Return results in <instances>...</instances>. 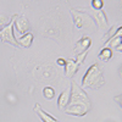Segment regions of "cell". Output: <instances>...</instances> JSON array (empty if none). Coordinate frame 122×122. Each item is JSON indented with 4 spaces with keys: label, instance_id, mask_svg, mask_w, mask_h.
<instances>
[{
    "label": "cell",
    "instance_id": "21",
    "mask_svg": "<svg viewBox=\"0 0 122 122\" xmlns=\"http://www.w3.org/2000/svg\"><path fill=\"white\" fill-rule=\"evenodd\" d=\"M118 73H120V77L122 78V65H121V67L118 68Z\"/></svg>",
    "mask_w": 122,
    "mask_h": 122
},
{
    "label": "cell",
    "instance_id": "6",
    "mask_svg": "<svg viewBox=\"0 0 122 122\" xmlns=\"http://www.w3.org/2000/svg\"><path fill=\"white\" fill-rule=\"evenodd\" d=\"M15 28H16V32L20 37L25 36L26 33H28L27 30L29 29V22L28 20L23 16H18L16 17V21H15Z\"/></svg>",
    "mask_w": 122,
    "mask_h": 122
},
{
    "label": "cell",
    "instance_id": "11",
    "mask_svg": "<svg viewBox=\"0 0 122 122\" xmlns=\"http://www.w3.org/2000/svg\"><path fill=\"white\" fill-rule=\"evenodd\" d=\"M94 20H95V22L98 23L99 27H105V26H107V17H106V14H105L104 10L95 11V12H94Z\"/></svg>",
    "mask_w": 122,
    "mask_h": 122
},
{
    "label": "cell",
    "instance_id": "7",
    "mask_svg": "<svg viewBox=\"0 0 122 122\" xmlns=\"http://www.w3.org/2000/svg\"><path fill=\"white\" fill-rule=\"evenodd\" d=\"M90 44H92V39L89 37H83L81 38L78 42L76 43L75 45V53L78 55V54H82L84 51H88V49L90 48Z\"/></svg>",
    "mask_w": 122,
    "mask_h": 122
},
{
    "label": "cell",
    "instance_id": "15",
    "mask_svg": "<svg viewBox=\"0 0 122 122\" xmlns=\"http://www.w3.org/2000/svg\"><path fill=\"white\" fill-rule=\"evenodd\" d=\"M92 6H93V9H95V11L103 10L104 1H103V0H92Z\"/></svg>",
    "mask_w": 122,
    "mask_h": 122
},
{
    "label": "cell",
    "instance_id": "10",
    "mask_svg": "<svg viewBox=\"0 0 122 122\" xmlns=\"http://www.w3.org/2000/svg\"><path fill=\"white\" fill-rule=\"evenodd\" d=\"M78 68H79V65L76 62V60L67 59L66 60V65H65V76L66 77H72L73 75H76Z\"/></svg>",
    "mask_w": 122,
    "mask_h": 122
},
{
    "label": "cell",
    "instance_id": "16",
    "mask_svg": "<svg viewBox=\"0 0 122 122\" xmlns=\"http://www.w3.org/2000/svg\"><path fill=\"white\" fill-rule=\"evenodd\" d=\"M87 54H88V51H84V53H82V54H78V55H77V57H76V62H77L79 66H81V64H82L83 61H84Z\"/></svg>",
    "mask_w": 122,
    "mask_h": 122
},
{
    "label": "cell",
    "instance_id": "13",
    "mask_svg": "<svg viewBox=\"0 0 122 122\" xmlns=\"http://www.w3.org/2000/svg\"><path fill=\"white\" fill-rule=\"evenodd\" d=\"M111 57H112V50H111L110 48H103V49L100 50L99 59H100L101 61L106 62V61H109Z\"/></svg>",
    "mask_w": 122,
    "mask_h": 122
},
{
    "label": "cell",
    "instance_id": "14",
    "mask_svg": "<svg viewBox=\"0 0 122 122\" xmlns=\"http://www.w3.org/2000/svg\"><path fill=\"white\" fill-rule=\"evenodd\" d=\"M43 95H44L45 99L51 100V99L55 97V89H54L53 87H45V88L43 89Z\"/></svg>",
    "mask_w": 122,
    "mask_h": 122
},
{
    "label": "cell",
    "instance_id": "17",
    "mask_svg": "<svg viewBox=\"0 0 122 122\" xmlns=\"http://www.w3.org/2000/svg\"><path fill=\"white\" fill-rule=\"evenodd\" d=\"M112 38H122V26L118 27V28H116L115 33H114L112 37H111V39H112Z\"/></svg>",
    "mask_w": 122,
    "mask_h": 122
},
{
    "label": "cell",
    "instance_id": "12",
    "mask_svg": "<svg viewBox=\"0 0 122 122\" xmlns=\"http://www.w3.org/2000/svg\"><path fill=\"white\" fill-rule=\"evenodd\" d=\"M17 42H18V44L21 45V46L29 48L30 44H32V42H33V34L30 33V32H28V33H26L22 37H18L17 38Z\"/></svg>",
    "mask_w": 122,
    "mask_h": 122
},
{
    "label": "cell",
    "instance_id": "4",
    "mask_svg": "<svg viewBox=\"0 0 122 122\" xmlns=\"http://www.w3.org/2000/svg\"><path fill=\"white\" fill-rule=\"evenodd\" d=\"M71 15H72V20H73V23H75L76 28H83V27L87 28V27H90L93 25V18L82 11L72 9L71 10Z\"/></svg>",
    "mask_w": 122,
    "mask_h": 122
},
{
    "label": "cell",
    "instance_id": "1",
    "mask_svg": "<svg viewBox=\"0 0 122 122\" xmlns=\"http://www.w3.org/2000/svg\"><path fill=\"white\" fill-rule=\"evenodd\" d=\"M104 86L103 70L98 64H93L82 77V88H94L98 89Z\"/></svg>",
    "mask_w": 122,
    "mask_h": 122
},
{
    "label": "cell",
    "instance_id": "20",
    "mask_svg": "<svg viewBox=\"0 0 122 122\" xmlns=\"http://www.w3.org/2000/svg\"><path fill=\"white\" fill-rule=\"evenodd\" d=\"M116 50H117V51H120V53H122V42H121V44L116 48Z\"/></svg>",
    "mask_w": 122,
    "mask_h": 122
},
{
    "label": "cell",
    "instance_id": "3",
    "mask_svg": "<svg viewBox=\"0 0 122 122\" xmlns=\"http://www.w3.org/2000/svg\"><path fill=\"white\" fill-rule=\"evenodd\" d=\"M16 17H17V15L12 16L11 21H10L6 26L1 27V29H0V37H1V40L5 43H9L14 46H20L18 42L15 38V33H14V26H15Z\"/></svg>",
    "mask_w": 122,
    "mask_h": 122
},
{
    "label": "cell",
    "instance_id": "5",
    "mask_svg": "<svg viewBox=\"0 0 122 122\" xmlns=\"http://www.w3.org/2000/svg\"><path fill=\"white\" fill-rule=\"evenodd\" d=\"M89 109L90 106L84 105V104H68L64 109V112L72 116H86L88 114Z\"/></svg>",
    "mask_w": 122,
    "mask_h": 122
},
{
    "label": "cell",
    "instance_id": "9",
    "mask_svg": "<svg viewBox=\"0 0 122 122\" xmlns=\"http://www.w3.org/2000/svg\"><path fill=\"white\" fill-rule=\"evenodd\" d=\"M70 99H71V88H66L57 99V107L60 110H64L70 104Z\"/></svg>",
    "mask_w": 122,
    "mask_h": 122
},
{
    "label": "cell",
    "instance_id": "8",
    "mask_svg": "<svg viewBox=\"0 0 122 122\" xmlns=\"http://www.w3.org/2000/svg\"><path fill=\"white\" fill-rule=\"evenodd\" d=\"M34 112L39 116V118L42 120L43 122H59V120L54 116H51L50 114H48L44 109L40 107L39 104H36L34 105Z\"/></svg>",
    "mask_w": 122,
    "mask_h": 122
},
{
    "label": "cell",
    "instance_id": "18",
    "mask_svg": "<svg viewBox=\"0 0 122 122\" xmlns=\"http://www.w3.org/2000/svg\"><path fill=\"white\" fill-rule=\"evenodd\" d=\"M114 100H115L116 103L118 104V106L122 109V94H118V95H116V97L114 98Z\"/></svg>",
    "mask_w": 122,
    "mask_h": 122
},
{
    "label": "cell",
    "instance_id": "2",
    "mask_svg": "<svg viewBox=\"0 0 122 122\" xmlns=\"http://www.w3.org/2000/svg\"><path fill=\"white\" fill-rule=\"evenodd\" d=\"M70 104H84L90 106V100L84 89L82 87H79L75 81L71 82V99Z\"/></svg>",
    "mask_w": 122,
    "mask_h": 122
},
{
    "label": "cell",
    "instance_id": "19",
    "mask_svg": "<svg viewBox=\"0 0 122 122\" xmlns=\"http://www.w3.org/2000/svg\"><path fill=\"white\" fill-rule=\"evenodd\" d=\"M56 62H57V65H59V66H64V67H65V65H66V60L60 57V59H57Z\"/></svg>",
    "mask_w": 122,
    "mask_h": 122
}]
</instances>
